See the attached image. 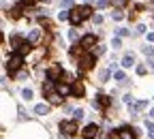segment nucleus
<instances>
[{
    "label": "nucleus",
    "instance_id": "f257e3e1",
    "mask_svg": "<svg viewBox=\"0 0 154 139\" xmlns=\"http://www.w3.org/2000/svg\"><path fill=\"white\" fill-rule=\"evenodd\" d=\"M22 64H24V54H22V51H15V54L9 58L7 69L13 73V71H17V69H22Z\"/></svg>",
    "mask_w": 154,
    "mask_h": 139
},
{
    "label": "nucleus",
    "instance_id": "f03ea898",
    "mask_svg": "<svg viewBox=\"0 0 154 139\" xmlns=\"http://www.w3.org/2000/svg\"><path fill=\"white\" fill-rule=\"evenodd\" d=\"M94 64H96V58H94V54H84V56L79 58V69H84V71L92 69Z\"/></svg>",
    "mask_w": 154,
    "mask_h": 139
},
{
    "label": "nucleus",
    "instance_id": "7ed1b4c3",
    "mask_svg": "<svg viewBox=\"0 0 154 139\" xmlns=\"http://www.w3.org/2000/svg\"><path fill=\"white\" fill-rule=\"evenodd\" d=\"M60 131H62L64 135H75V133H77V120H66V122H62V124H60Z\"/></svg>",
    "mask_w": 154,
    "mask_h": 139
},
{
    "label": "nucleus",
    "instance_id": "20e7f679",
    "mask_svg": "<svg viewBox=\"0 0 154 139\" xmlns=\"http://www.w3.org/2000/svg\"><path fill=\"white\" fill-rule=\"evenodd\" d=\"M62 77V66H51L49 71H47V79H49V82H58V79H60Z\"/></svg>",
    "mask_w": 154,
    "mask_h": 139
},
{
    "label": "nucleus",
    "instance_id": "39448f33",
    "mask_svg": "<svg viewBox=\"0 0 154 139\" xmlns=\"http://www.w3.org/2000/svg\"><path fill=\"white\" fill-rule=\"evenodd\" d=\"M82 135H84L86 139H96V135H99V126H96V124H88Z\"/></svg>",
    "mask_w": 154,
    "mask_h": 139
},
{
    "label": "nucleus",
    "instance_id": "423d86ee",
    "mask_svg": "<svg viewBox=\"0 0 154 139\" xmlns=\"http://www.w3.org/2000/svg\"><path fill=\"white\" fill-rule=\"evenodd\" d=\"M79 45H82L84 49H90V47H94V45H96V36H94V34H86V36L82 39V41H79Z\"/></svg>",
    "mask_w": 154,
    "mask_h": 139
},
{
    "label": "nucleus",
    "instance_id": "0eeeda50",
    "mask_svg": "<svg viewBox=\"0 0 154 139\" xmlns=\"http://www.w3.org/2000/svg\"><path fill=\"white\" fill-rule=\"evenodd\" d=\"M109 105H111V101H109V96H105V94H99L96 101H94V107H109Z\"/></svg>",
    "mask_w": 154,
    "mask_h": 139
},
{
    "label": "nucleus",
    "instance_id": "6e6552de",
    "mask_svg": "<svg viewBox=\"0 0 154 139\" xmlns=\"http://www.w3.org/2000/svg\"><path fill=\"white\" fill-rule=\"evenodd\" d=\"M118 135H120V139H135V137H137V131H131V128H120L118 131Z\"/></svg>",
    "mask_w": 154,
    "mask_h": 139
},
{
    "label": "nucleus",
    "instance_id": "1a4fd4ad",
    "mask_svg": "<svg viewBox=\"0 0 154 139\" xmlns=\"http://www.w3.org/2000/svg\"><path fill=\"white\" fill-rule=\"evenodd\" d=\"M56 92L62 94V96H66V94L73 92V86H69V84H56Z\"/></svg>",
    "mask_w": 154,
    "mask_h": 139
},
{
    "label": "nucleus",
    "instance_id": "9d476101",
    "mask_svg": "<svg viewBox=\"0 0 154 139\" xmlns=\"http://www.w3.org/2000/svg\"><path fill=\"white\" fill-rule=\"evenodd\" d=\"M34 113H36V116H47V113H49V105L38 103V105L34 107Z\"/></svg>",
    "mask_w": 154,
    "mask_h": 139
},
{
    "label": "nucleus",
    "instance_id": "9b49d317",
    "mask_svg": "<svg viewBox=\"0 0 154 139\" xmlns=\"http://www.w3.org/2000/svg\"><path fill=\"white\" fill-rule=\"evenodd\" d=\"M77 11H79L82 19H88V17L92 15V9H90V7H77Z\"/></svg>",
    "mask_w": 154,
    "mask_h": 139
},
{
    "label": "nucleus",
    "instance_id": "f8f14e48",
    "mask_svg": "<svg viewBox=\"0 0 154 139\" xmlns=\"http://www.w3.org/2000/svg\"><path fill=\"white\" fill-rule=\"evenodd\" d=\"M38 39H41V30H30V34H28V41H30V43H36Z\"/></svg>",
    "mask_w": 154,
    "mask_h": 139
},
{
    "label": "nucleus",
    "instance_id": "ddd939ff",
    "mask_svg": "<svg viewBox=\"0 0 154 139\" xmlns=\"http://www.w3.org/2000/svg\"><path fill=\"white\" fill-rule=\"evenodd\" d=\"M133 64H135V58H133V56H124V58H122V66H124V69H131Z\"/></svg>",
    "mask_w": 154,
    "mask_h": 139
},
{
    "label": "nucleus",
    "instance_id": "4468645a",
    "mask_svg": "<svg viewBox=\"0 0 154 139\" xmlns=\"http://www.w3.org/2000/svg\"><path fill=\"white\" fill-rule=\"evenodd\" d=\"M71 22H73V24H82V22H84V19H82V15H79V11H77V9H75V11L71 13Z\"/></svg>",
    "mask_w": 154,
    "mask_h": 139
},
{
    "label": "nucleus",
    "instance_id": "2eb2a0df",
    "mask_svg": "<svg viewBox=\"0 0 154 139\" xmlns=\"http://www.w3.org/2000/svg\"><path fill=\"white\" fill-rule=\"evenodd\" d=\"M73 94H75V96H82V94H84V86H82V84H75V86H73Z\"/></svg>",
    "mask_w": 154,
    "mask_h": 139
},
{
    "label": "nucleus",
    "instance_id": "dca6fc26",
    "mask_svg": "<svg viewBox=\"0 0 154 139\" xmlns=\"http://www.w3.org/2000/svg\"><path fill=\"white\" fill-rule=\"evenodd\" d=\"M60 96H62V94H58V92H56V94H51V92H49V101H51L54 105H58V103H60V101H62V98H60Z\"/></svg>",
    "mask_w": 154,
    "mask_h": 139
},
{
    "label": "nucleus",
    "instance_id": "f3484780",
    "mask_svg": "<svg viewBox=\"0 0 154 139\" xmlns=\"http://www.w3.org/2000/svg\"><path fill=\"white\" fill-rule=\"evenodd\" d=\"M84 118V109H75L73 111V120H82Z\"/></svg>",
    "mask_w": 154,
    "mask_h": 139
},
{
    "label": "nucleus",
    "instance_id": "a211bd4d",
    "mask_svg": "<svg viewBox=\"0 0 154 139\" xmlns=\"http://www.w3.org/2000/svg\"><path fill=\"white\" fill-rule=\"evenodd\" d=\"M58 19H60V22H64V19H71V13H66V11H60V13H58Z\"/></svg>",
    "mask_w": 154,
    "mask_h": 139
},
{
    "label": "nucleus",
    "instance_id": "6ab92c4d",
    "mask_svg": "<svg viewBox=\"0 0 154 139\" xmlns=\"http://www.w3.org/2000/svg\"><path fill=\"white\" fill-rule=\"evenodd\" d=\"M111 47H113V49H118V47H122V41H120V36H116L113 41H111Z\"/></svg>",
    "mask_w": 154,
    "mask_h": 139
},
{
    "label": "nucleus",
    "instance_id": "aec40b11",
    "mask_svg": "<svg viewBox=\"0 0 154 139\" xmlns=\"http://www.w3.org/2000/svg\"><path fill=\"white\" fill-rule=\"evenodd\" d=\"M111 15H113V19H116V22H120V19H124V13H122V11H113Z\"/></svg>",
    "mask_w": 154,
    "mask_h": 139
},
{
    "label": "nucleus",
    "instance_id": "412c9836",
    "mask_svg": "<svg viewBox=\"0 0 154 139\" xmlns=\"http://www.w3.org/2000/svg\"><path fill=\"white\" fill-rule=\"evenodd\" d=\"M113 79H118V82H124V73H122V71H113Z\"/></svg>",
    "mask_w": 154,
    "mask_h": 139
},
{
    "label": "nucleus",
    "instance_id": "4be33fe9",
    "mask_svg": "<svg viewBox=\"0 0 154 139\" xmlns=\"http://www.w3.org/2000/svg\"><path fill=\"white\" fill-rule=\"evenodd\" d=\"M22 96L26 98V101H30V98H32V90H30V88H26V90L22 92Z\"/></svg>",
    "mask_w": 154,
    "mask_h": 139
},
{
    "label": "nucleus",
    "instance_id": "5701e85b",
    "mask_svg": "<svg viewBox=\"0 0 154 139\" xmlns=\"http://www.w3.org/2000/svg\"><path fill=\"white\" fill-rule=\"evenodd\" d=\"M107 77H109V71H101V73H99V79H101V82H107Z\"/></svg>",
    "mask_w": 154,
    "mask_h": 139
},
{
    "label": "nucleus",
    "instance_id": "b1692460",
    "mask_svg": "<svg viewBox=\"0 0 154 139\" xmlns=\"http://www.w3.org/2000/svg\"><path fill=\"white\" fill-rule=\"evenodd\" d=\"M143 54H146V58H152L154 56V49L152 47H143Z\"/></svg>",
    "mask_w": 154,
    "mask_h": 139
},
{
    "label": "nucleus",
    "instance_id": "393cba45",
    "mask_svg": "<svg viewBox=\"0 0 154 139\" xmlns=\"http://www.w3.org/2000/svg\"><path fill=\"white\" fill-rule=\"evenodd\" d=\"M19 15H22V11H19V9H17V7H15V9H13V11H11V17H13V19H17V17H19Z\"/></svg>",
    "mask_w": 154,
    "mask_h": 139
},
{
    "label": "nucleus",
    "instance_id": "a878e982",
    "mask_svg": "<svg viewBox=\"0 0 154 139\" xmlns=\"http://www.w3.org/2000/svg\"><path fill=\"white\" fill-rule=\"evenodd\" d=\"M109 2H107V0H99V2H96V9H105Z\"/></svg>",
    "mask_w": 154,
    "mask_h": 139
},
{
    "label": "nucleus",
    "instance_id": "bb28decb",
    "mask_svg": "<svg viewBox=\"0 0 154 139\" xmlns=\"http://www.w3.org/2000/svg\"><path fill=\"white\" fill-rule=\"evenodd\" d=\"M116 32H118V36H126V34H128V30H126V28H118Z\"/></svg>",
    "mask_w": 154,
    "mask_h": 139
},
{
    "label": "nucleus",
    "instance_id": "cd10ccee",
    "mask_svg": "<svg viewBox=\"0 0 154 139\" xmlns=\"http://www.w3.org/2000/svg\"><path fill=\"white\" fill-rule=\"evenodd\" d=\"M73 5H75V2H73V0H64V2H62V7H64V9H71Z\"/></svg>",
    "mask_w": 154,
    "mask_h": 139
},
{
    "label": "nucleus",
    "instance_id": "c85d7f7f",
    "mask_svg": "<svg viewBox=\"0 0 154 139\" xmlns=\"http://www.w3.org/2000/svg\"><path fill=\"white\" fill-rule=\"evenodd\" d=\"M69 39H71V41H77V30H71L69 32Z\"/></svg>",
    "mask_w": 154,
    "mask_h": 139
},
{
    "label": "nucleus",
    "instance_id": "c756f323",
    "mask_svg": "<svg viewBox=\"0 0 154 139\" xmlns=\"http://www.w3.org/2000/svg\"><path fill=\"white\" fill-rule=\"evenodd\" d=\"M113 5L120 9V7H124V5H126V0H113Z\"/></svg>",
    "mask_w": 154,
    "mask_h": 139
},
{
    "label": "nucleus",
    "instance_id": "7c9ffc66",
    "mask_svg": "<svg viewBox=\"0 0 154 139\" xmlns=\"http://www.w3.org/2000/svg\"><path fill=\"white\" fill-rule=\"evenodd\" d=\"M135 32H137V34H143V32H146V26H143V24H139V26H137V30H135Z\"/></svg>",
    "mask_w": 154,
    "mask_h": 139
},
{
    "label": "nucleus",
    "instance_id": "2f4dec72",
    "mask_svg": "<svg viewBox=\"0 0 154 139\" xmlns=\"http://www.w3.org/2000/svg\"><path fill=\"white\" fill-rule=\"evenodd\" d=\"M124 103H126V105L133 103V96H131V94H124Z\"/></svg>",
    "mask_w": 154,
    "mask_h": 139
},
{
    "label": "nucleus",
    "instance_id": "473e14b6",
    "mask_svg": "<svg viewBox=\"0 0 154 139\" xmlns=\"http://www.w3.org/2000/svg\"><path fill=\"white\" fill-rule=\"evenodd\" d=\"M19 2L26 5V7H32V5H34V0H19Z\"/></svg>",
    "mask_w": 154,
    "mask_h": 139
},
{
    "label": "nucleus",
    "instance_id": "72a5a7b5",
    "mask_svg": "<svg viewBox=\"0 0 154 139\" xmlns=\"http://www.w3.org/2000/svg\"><path fill=\"white\" fill-rule=\"evenodd\" d=\"M137 73H139V75H146V66L139 64V66H137Z\"/></svg>",
    "mask_w": 154,
    "mask_h": 139
},
{
    "label": "nucleus",
    "instance_id": "f704fd0d",
    "mask_svg": "<svg viewBox=\"0 0 154 139\" xmlns=\"http://www.w3.org/2000/svg\"><path fill=\"white\" fill-rule=\"evenodd\" d=\"M105 54V47H96V56H103Z\"/></svg>",
    "mask_w": 154,
    "mask_h": 139
},
{
    "label": "nucleus",
    "instance_id": "c9c22d12",
    "mask_svg": "<svg viewBox=\"0 0 154 139\" xmlns=\"http://www.w3.org/2000/svg\"><path fill=\"white\" fill-rule=\"evenodd\" d=\"M148 62H150V69L154 71V56H152V58H148Z\"/></svg>",
    "mask_w": 154,
    "mask_h": 139
},
{
    "label": "nucleus",
    "instance_id": "e433bc0d",
    "mask_svg": "<svg viewBox=\"0 0 154 139\" xmlns=\"http://www.w3.org/2000/svg\"><path fill=\"white\" fill-rule=\"evenodd\" d=\"M148 41H150V43H154V32H150V34H148Z\"/></svg>",
    "mask_w": 154,
    "mask_h": 139
},
{
    "label": "nucleus",
    "instance_id": "4c0bfd02",
    "mask_svg": "<svg viewBox=\"0 0 154 139\" xmlns=\"http://www.w3.org/2000/svg\"><path fill=\"white\" fill-rule=\"evenodd\" d=\"M150 139H154V128H152V131H150Z\"/></svg>",
    "mask_w": 154,
    "mask_h": 139
},
{
    "label": "nucleus",
    "instance_id": "58836bf2",
    "mask_svg": "<svg viewBox=\"0 0 154 139\" xmlns=\"http://www.w3.org/2000/svg\"><path fill=\"white\" fill-rule=\"evenodd\" d=\"M150 116H152V118H154V109H150Z\"/></svg>",
    "mask_w": 154,
    "mask_h": 139
},
{
    "label": "nucleus",
    "instance_id": "ea45409f",
    "mask_svg": "<svg viewBox=\"0 0 154 139\" xmlns=\"http://www.w3.org/2000/svg\"><path fill=\"white\" fill-rule=\"evenodd\" d=\"M43 2H47V5H49V2H51V0H43Z\"/></svg>",
    "mask_w": 154,
    "mask_h": 139
},
{
    "label": "nucleus",
    "instance_id": "a19ab883",
    "mask_svg": "<svg viewBox=\"0 0 154 139\" xmlns=\"http://www.w3.org/2000/svg\"><path fill=\"white\" fill-rule=\"evenodd\" d=\"M86 2H92V0H86Z\"/></svg>",
    "mask_w": 154,
    "mask_h": 139
}]
</instances>
